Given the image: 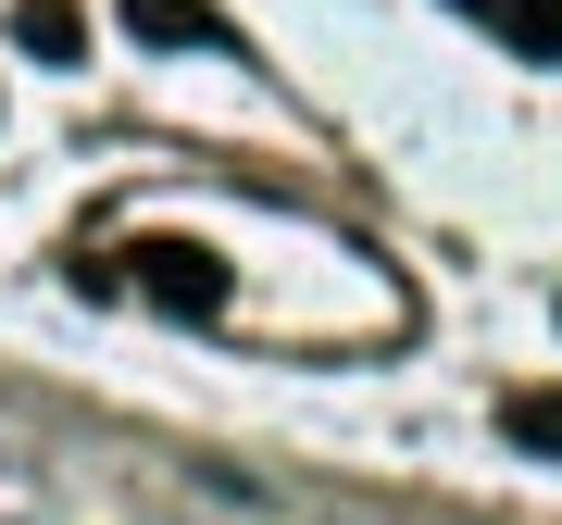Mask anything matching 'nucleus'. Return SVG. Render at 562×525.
<instances>
[{
	"mask_svg": "<svg viewBox=\"0 0 562 525\" xmlns=\"http://www.w3.org/2000/svg\"><path fill=\"white\" fill-rule=\"evenodd\" d=\"M125 262H138V288H150L176 325H225V301H238V288H225V262H213L201 238H138Z\"/></svg>",
	"mask_w": 562,
	"mask_h": 525,
	"instance_id": "f257e3e1",
	"label": "nucleus"
},
{
	"mask_svg": "<svg viewBox=\"0 0 562 525\" xmlns=\"http://www.w3.org/2000/svg\"><path fill=\"white\" fill-rule=\"evenodd\" d=\"M125 38L138 51H238V25L213 0H125Z\"/></svg>",
	"mask_w": 562,
	"mask_h": 525,
	"instance_id": "f03ea898",
	"label": "nucleus"
},
{
	"mask_svg": "<svg viewBox=\"0 0 562 525\" xmlns=\"http://www.w3.org/2000/svg\"><path fill=\"white\" fill-rule=\"evenodd\" d=\"M450 13H475L487 38H513L525 63H562V0H450Z\"/></svg>",
	"mask_w": 562,
	"mask_h": 525,
	"instance_id": "7ed1b4c3",
	"label": "nucleus"
},
{
	"mask_svg": "<svg viewBox=\"0 0 562 525\" xmlns=\"http://www.w3.org/2000/svg\"><path fill=\"white\" fill-rule=\"evenodd\" d=\"M13 51L76 63V51H88V13H76V0H13Z\"/></svg>",
	"mask_w": 562,
	"mask_h": 525,
	"instance_id": "20e7f679",
	"label": "nucleus"
},
{
	"mask_svg": "<svg viewBox=\"0 0 562 525\" xmlns=\"http://www.w3.org/2000/svg\"><path fill=\"white\" fill-rule=\"evenodd\" d=\"M501 425L538 450V463H562V388H513V401H501Z\"/></svg>",
	"mask_w": 562,
	"mask_h": 525,
	"instance_id": "39448f33",
	"label": "nucleus"
}]
</instances>
